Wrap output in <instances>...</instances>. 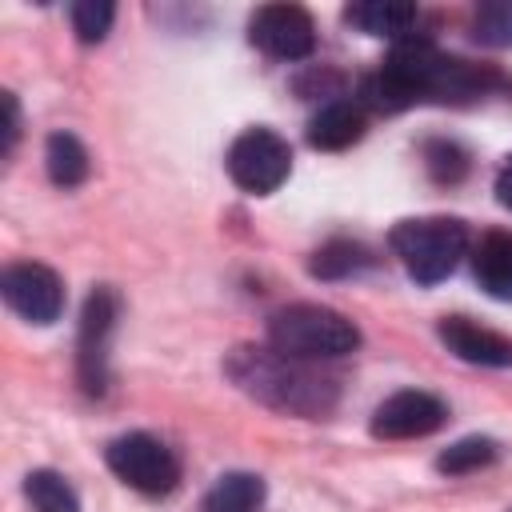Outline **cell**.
Here are the masks:
<instances>
[{"label":"cell","mask_w":512,"mask_h":512,"mask_svg":"<svg viewBox=\"0 0 512 512\" xmlns=\"http://www.w3.org/2000/svg\"><path fill=\"white\" fill-rule=\"evenodd\" d=\"M224 368L236 380V388H244L252 400H260L276 412H288V416L320 420L336 404V380H328L324 372H316L304 360L276 352L272 344L268 348H236Z\"/></svg>","instance_id":"7a4b0ae2"},{"label":"cell","mask_w":512,"mask_h":512,"mask_svg":"<svg viewBox=\"0 0 512 512\" xmlns=\"http://www.w3.org/2000/svg\"><path fill=\"white\" fill-rule=\"evenodd\" d=\"M24 492H28V500H32L36 512H80V500H76L72 484L60 472H48V468L28 472Z\"/></svg>","instance_id":"e0dca14e"},{"label":"cell","mask_w":512,"mask_h":512,"mask_svg":"<svg viewBox=\"0 0 512 512\" xmlns=\"http://www.w3.org/2000/svg\"><path fill=\"white\" fill-rule=\"evenodd\" d=\"M392 252L416 284H440L468 252V228L456 216H420L392 228Z\"/></svg>","instance_id":"277c9868"},{"label":"cell","mask_w":512,"mask_h":512,"mask_svg":"<svg viewBox=\"0 0 512 512\" xmlns=\"http://www.w3.org/2000/svg\"><path fill=\"white\" fill-rule=\"evenodd\" d=\"M248 36L276 60H304L316 48V24L300 4H264L256 8Z\"/></svg>","instance_id":"52a82bcc"},{"label":"cell","mask_w":512,"mask_h":512,"mask_svg":"<svg viewBox=\"0 0 512 512\" xmlns=\"http://www.w3.org/2000/svg\"><path fill=\"white\" fill-rule=\"evenodd\" d=\"M492 460H496V440H488V436H464V440H456L452 448L440 452L436 468L448 472V476H460V472L488 468Z\"/></svg>","instance_id":"d6986e66"},{"label":"cell","mask_w":512,"mask_h":512,"mask_svg":"<svg viewBox=\"0 0 512 512\" xmlns=\"http://www.w3.org/2000/svg\"><path fill=\"white\" fill-rule=\"evenodd\" d=\"M440 340L448 344L452 356H460L468 364H484V368H508L512 364V340L492 332V328H480L464 316H444Z\"/></svg>","instance_id":"8fae6325"},{"label":"cell","mask_w":512,"mask_h":512,"mask_svg":"<svg viewBox=\"0 0 512 512\" xmlns=\"http://www.w3.org/2000/svg\"><path fill=\"white\" fill-rule=\"evenodd\" d=\"M472 36L488 48H512V0H484L472 12Z\"/></svg>","instance_id":"ffe728a7"},{"label":"cell","mask_w":512,"mask_h":512,"mask_svg":"<svg viewBox=\"0 0 512 512\" xmlns=\"http://www.w3.org/2000/svg\"><path fill=\"white\" fill-rule=\"evenodd\" d=\"M44 164L56 188H76L88 180V152L72 132H52L44 144Z\"/></svg>","instance_id":"9a60e30c"},{"label":"cell","mask_w":512,"mask_h":512,"mask_svg":"<svg viewBox=\"0 0 512 512\" xmlns=\"http://www.w3.org/2000/svg\"><path fill=\"white\" fill-rule=\"evenodd\" d=\"M496 200L504 204V208H512V156L500 164V172H496Z\"/></svg>","instance_id":"cb8c5ba5"},{"label":"cell","mask_w":512,"mask_h":512,"mask_svg":"<svg viewBox=\"0 0 512 512\" xmlns=\"http://www.w3.org/2000/svg\"><path fill=\"white\" fill-rule=\"evenodd\" d=\"M108 468L136 492L144 496H164L176 488L180 480V464L172 456V448L148 432H128V436H116L104 452Z\"/></svg>","instance_id":"5b68a950"},{"label":"cell","mask_w":512,"mask_h":512,"mask_svg":"<svg viewBox=\"0 0 512 512\" xmlns=\"http://www.w3.org/2000/svg\"><path fill=\"white\" fill-rule=\"evenodd\" d=\"M0 108H4V156L16 148V136H20V116H16V96L4 92L0 96Z\"/></svg>","instance_id":"603a6c76"},{"label":"cell","mask_w":512,"mask_h":512,"mask_svg":"<svg viewBox=\"0 0 512 512\" xmlns=\"http://www.w3.org/2000/svg\"><path fill=\"white\" fill-rule=\"evenodd\" d=\"M268 344L292 360L304 364H320V360H336L356 352L360 332L356 324L324 304H288L280 312H272L268 320Z\"/></svg>","instance_id":"3957f363"},{"label":"cell","mask_w":512,"mask_h":512,"mask_svg":"<svg viewBox=\"0 0 512 512\" xmlns=\"http://www.w3.org/2000/svg\"><path fill=\"white\" fill-rule=\"evenodd\" d=\"M264 500V480L252 472H228L220 476L208 496H204V512H252Z\"/></svg>","instance_id":"2e32d148"},{"label":"cell","mask_w":512,"mask_h":512,"mask_svg":"<svg viewBox=\"0 0 512 512\" xmlns=\"http://www.w3.org/2000/svg\"><path fill=\"white\" fill-rule=\"evenodd\" d=\"M292 172V148L272 128H248L228 148V176L252 196L276 192Z\"/></svg>","instance_id":"8992f818"},{"label":"cell","mask_w":512,"mask_h":512,"mask_svg":"<svg viewBox=\"0 0 512 512\" xmlns=\"http://www.w3.org/2000/svg\"><path fill=\"white\" fill-rule=\"evenodd\" d=\"M68 16H72V32H76L84 44H96V40H104V32L112 28L116 8H112L108 0H76V4L68 8Z\"/></svg>","instance_id":"44dd1931"},{"label":"cell","mask_w":512,"mask_h":512,"mask_svg":"<svg viewBox=\"0 0 512 512\" xmlns=\"http://www.w3.org/2000/svg\"><path fill=\"white\" fill-rule=\"evenodd\" d=\"M0 288H4L8 308L16 316H24L28 324H52L60 316V308H64V284H60V276L52 268H44V264H32V260L8 264Z\"/></svg>","instance_id":"ba28073f"},{"label":"cell","mask_w":512,"mask_h":512,"mask_svg":"<svg viewBox=\"0 0 512 512\" xmlns=\"http://www.w3.org/2000/svg\"><path fill=\"white\" fill-rule=\"evenodd\" d=\"M368 264H372V256H368L364 244H356V240H332V244H324L312 256V276L336 280V276H352V272H360Z\"/></svg>","instance_id":"ac0fdd59"},{"label":"cell","mask_w":512,"mask_h":512,"mask_svg":"<svg viewBox=\"0 0 512 512\" xmlns=\"http://www.w3.org/2000/svg\"><path fill=\"white\" fill-rule=\"evenodd\" d=\"M472 272L488 296L512 300V232H488L472 252Z\"/></svg>","instance_id":"5bb4252c"},{"label":"cell","mask_w":512,"mask_h":512,"mask_svg":"<svg viewBox=\"0 0 512 512\" xmlns=\"http://www.w3.org/2000/svg\"><path fill=\"white\" fill-rule=\"evenodd\" d=\"M444 420H448L444 400H436L432 392H420V388H404V392H392L384 404H376L372 436H380V440H416V436H432Z\"/></svg>","instance_id":"9c48e42d"},{"label":"cell","mask_w":512,"mask_h":512,"mask_svg":"<svg viewBox=\"0 0 512 512\" xmlns=\"http://www.w3.org/2000/svg\"><path fill=\"white\" fill-rule=\"evenodd\" d=\"M364 136V112L352 100H332L308 120V144L324 152H340Z\"/></svg>","instance_id":"4fadbf2b"},{"label":"cell","mask_w":512,"mask_h":512,"mask_svg":"<svg viewBox=\"0 0 512 512\" xmlns=\"http://www.w3.org/2000/svg\"><path fill=\"white\" fill-rule=\"evenodd\" d=\"M464 152L456 148V144H448V140H436V144H428V172L440 180V184H456L460 176H464Z\"/></svg>","instance_id":"7402d4cb"},{"label":"cell","mask_w":512,"mask_h":512,"mask_svg":"<svg viewBox=\"0 0 512 512\" xmlns=\"http://www.w3.org/2000/svg\"><path fill=\"white\" fill-rule=\"evenodd\" d=\"M348 24H356L360 32L368 36H388V40H412V24L420 20L416 4H404V0H364V4H352L344 12Z\"/></svg>","instance_id":"7c38bea8"},{"label":"cell","mask_w":512,"mask_h":512,"mask_svg":"<svg viewBox=\"0 0 512 512\" xmlns=\"http://www.w3.org/2000/svg\"><path fill=\"white\" fill-rule=\"evenodd\" d=\"M496 84V76L460 56L436 52L428 40H404L384 60V68L364 84L372 108L396 112L420 100H476Z\"/></svg>","instance_id":"6da1fadb"},{"label":"cell","mask_w":512,"mask_h":512,"mask_svg":"<svg viewBox=\"0 0 512 512\" xmlns=\"http://www.w3.org/2000/svg\"><path fill=\"white\" fill-rule=\"evenodd\" d=\"M112 324H116V296L108 288H96L80 320V380L88 392H104V360H108Z\"/></svg>","instance_id":"30bf717a"}]
</instances>
